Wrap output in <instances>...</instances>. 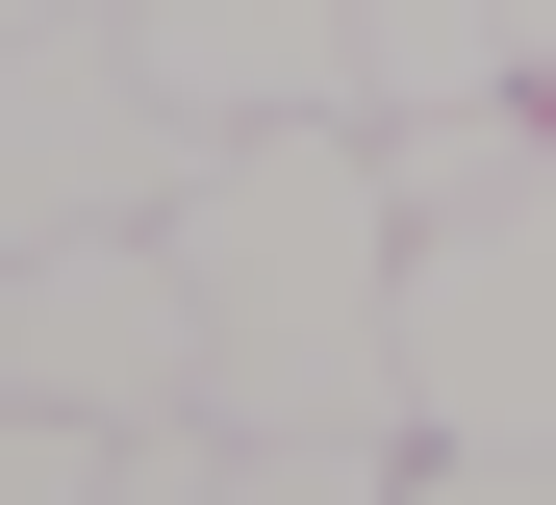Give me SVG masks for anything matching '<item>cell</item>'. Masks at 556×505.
Returning a JSON list of instances; mask_svg holds the SVG:
<instances>
[{
	"mask_svg": "<svg viewBox=\"0 0 556 505\" xmlns=\"http://www.w3.org/2000/svg\"><path fill=\"white\" fill-rule=\"evenodd\" d=\"M0 26H51V0H0Z\"/></svg>",
	"mask_w": 556,
	"mask_h": 505,
	"instance_id": "7",
	"label": "cell"
},
{
	"mask_svg": "<svg viewBox=\"0 0 556 505\" xmlns=\"http://www.w3.org/2000/svg\"><path fill=\"white\" fill-rule=\"evenodd\" d=\"M354 101L430 127V101H531V26L506 0H354Z\"/></svg>",
	"mask_w": 556,
	"mask_h": 505,
	"instance_id": "5",
	"label": "cell"
},
{
	"mask_svg": "<svg viewBox=\"0 0 556 505\" xmlns=\"http://www.w3.org/2000/svg\"><path fill=\"white\" fill-rule=\"evenodd\" d=\"M506 26H531V76H556V0H506Z\"/></svg>",
	"mask_w": 556,
	"mask_h": 505,
	"instance_id": "6",
	"label": "cell"
},
{
	"mask_svg": "<svg viewBox=\"0 0 556 505\" xmlns=\"http://www.w3.org/2000/svg\"><path fill=\"white\" fill-rule=\"evenodd\" d=\"M405 404L455 505H556V101L455 202H405Z\"/></svg>",
	"mask_w": 556,
	"mask_h": 505,
	"instance_id": "2",
	"label": "cell"
},
{
	"mask_svg": "<svg viewBox=\"0 0 556 505\" xmlns=\"http://www.w3.org/2000/svg\"><path fill=\"white\" fill-rule=\"evenodd\" d=\"M102 26L203 101V127H329L354 101V0H102ZM354 127H380V101H354Z\"/></svg>",
	"mask_w": 556,
	"mask_h": 505,
	"instance_id": "4",
	"label": "cell"
},
{
	"mask_svg": "<svg viewBox=\"0 0 556 505\" xmlns=\"http://www.w3.org/2000/svg\"><path fill=\"white\" fill-rule=\"evenodd\" d=\"M152 228L203 278V404L152 430V505H380V480H430V404H405V177H380L354 101L329 127H228Z\"/></svg>",
	"mask_w": 556,
	"mask_h": 505,
	"instance_id": "1",
	"label": "cell"
},
{
	"mask_svg": "<svg viewBox=\"0 0 556 505\" xmlns=\"http://www.w3.org/2000/svg\"><path fill=\"white\" fill-rule=\"evenodd\" d=\"M228 127L177 101L102 0H51V26H0V228H152L177 177H203Z\"/></svg>",
	"mask_w": 556,
	"mask_h": 505,
	"instance_id": "3",
	"label": "cell"
},
{
	"mask_svg": "<svg viewBox=\"0 0 556 505\" xmlns=\"http://www.w3.org/2000/svg\"><path fill=\"white\" fill-rule=\"evenodd\" d=\"M531 101H556V76H531Z\"/></svg>",
	"mask_w": 556,
	"mask_h": 505,
	"instance_id": "8",
	"label": "cell"
}]
</instances>
